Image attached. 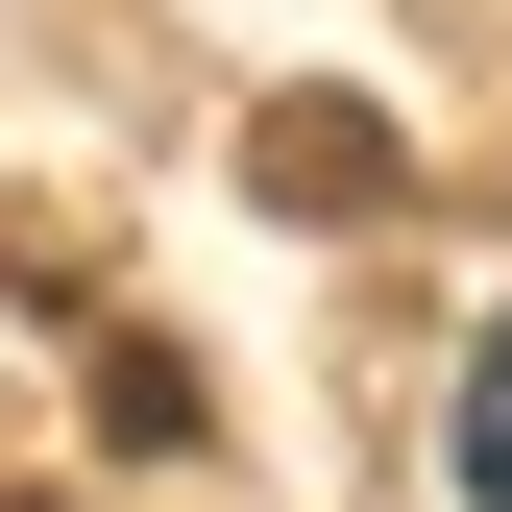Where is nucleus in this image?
Masks as SVG:
<instances>
[{"label":"nucleus","mask_w":512,"mask_h":512,"mask_svg":"<svg viewBox=\"0 0 512 512\" xmlns=\"http://www.w3.org/2000/svg\"><path fill=\"white\" fill-rule=\"evenodd\" d=\"M269 171H293V220H366V171H391V147H366L342 98H293V122H269Z\"/></svg>","instance_id":"nucleus-1"},{"label":"nucleus","mask_w":512,"mask_h":512,"mask_svg":"<svg viewBox=\"0 0 512 512\" xmlns=\"http://www.w3.org/2000/svg\"><path fill=\"white\" fill-rule=\"evenodd\" d=\"M464 488L512 512V342H488V391H464Z\"/></svg>","instance_id":"nucleus-2"}]
</instances>
